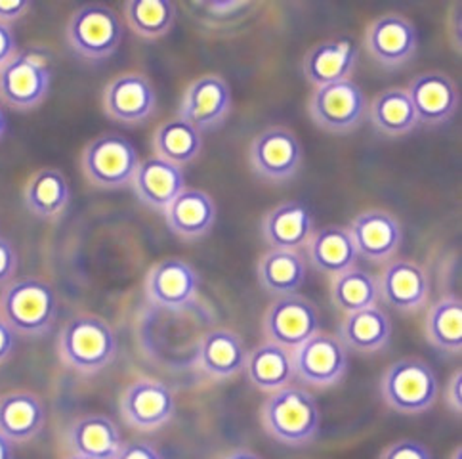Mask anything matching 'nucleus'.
Here are the masks:
<instances>
[{
	"mask_svg": "<svg viewBox=\"0 0 462 459\" xmlns=\"http://www.w3.org/2000/svg\"><path fill=\"white\" fill-rule=\"evenodd\" d=\"M262 427L285 446L302 448L318 438L321 429L319 406L306 389L289 385L270 392L260 409Z\"/></svg>",
	"mask_w": 462,
	"mask_h": 459,
	"instance_id": "nucleus-1",
	"label": "nucleus"
},
{
	"mask_svg": "<svg viewBox=\"0 0 462 459\" xmlns=\"http://www.w3.org/2000/svg\"><path fill=\"white\" fill-rule=\"evenodd\" d=\"M56 349L65 368L82 375H96L111 366L119 344L113 325L106 318L77 314L65 322Z\"/></svg>",
	"mask_w": 462,
	"mask_h": 459,
	"instance_id": "nucleus-2",
	"label": "nucleus"
},
{
	"mask_svg": "<svg viewBox=\"0 0 462 459\" xmlns=\"http://www.w3.org/2000/svg\"><path fill=\"white\" fill-rule=\"evenodd\" d=\"M58 316V295L41 277H20L0 293V318L15 335L39 339L52 332Z\"/></svg>",
	"mask_w": 462,
	"mask_h": 459,
	"instance_id": "nucleus-3",
	"label": "nucleus"
},
{
	"mask_svg": "<svg viewBox=\"0 0 462 459\" xmlns=\"http://www.w3.org/2000/svg\"><path fill=\"white\" fill-rule=\"evenodd\" d=\"M381 395L393 412L403 416L424 414L438 400V375L422 358H400L386 368L381 379Z\"/></svg>",
	"mask_w": 462,
	"mask_h": 459,
	"instance_id": "nucleus-4",
	"label": "nucleus"
},
{
	"mask_svg": "<svg viewBox=\"0 0 462 459\" xmlns=\"http://www.w3.org/2000/svg\"><path fill=\"white\" fill-rule=\"evenodd\" d=\"M140 167L136 145L119 133L92 138L80 154V169L88 183L102 190H121L132 184Z\"/></svg>",
	"mask_w": 462,
	"mask_h": 459,
	"instance_id": "nucleus-5",
	"label": "nucleus"
},
{
	"mask_svg": "<svg viewBox=\"0 0 462 459\" xmlns=\"http://www.w3.org/2000/svg\"><path fill=\"white\" fill-rule=\"evenodd\" d=\"M65 39L71 51L90 61H100L119 51L125 39L121 15L106 5L77 8L65 25Z\"/></svg>",
	"mask_w": 462,
	"mask_h": 459,
	"instance_id": "nucleus-6",
	"label": "nucleus"
},
{
	"mask_svg": "<svg viewBox=\"0 0 462 459\" xmlns=\"http://www.w3.org/2000/svg\"><path fill=\"white\" fill-rule=\"evenodd\" d=\"M52 85V58L41 48L20 51L0 70V102L12 109L39 108Z\"/></svg>",
	"mask_w": 462,
	"mask_h": 459,
	"instance_id": "nucleus-7",
	"label": "nucleus"
},
{
	"mask_svg": "<svg viewBox=\"0 0 462 459\" xmlns=\"http://www.w3.org/2000/svg\"><path fill=\"white\" fill-rule=\"evenodd\" d=\"M369 102L354 79L313 89L308 113L319 128L333 135H348L367 117Z\"/></svg>",
	"mask_w": 462,
	"mask_h": 459,
	"instance_id": "nucleus-8",
	"label": "nucleus"
},
{
	"mask_svg": "<svg viewBox=\"0 0 462 459\" xmlns=\"http://www.w3.org/2000/svg\"><path fill=\"white\" fill-rule=\"evenodd\" d=\"M262 332L268 342L294 352L310 337L321 332L319 310L299 293L275 297L263 313Z\"/></svg>",
	"mask_w": 462,
	"mask_h": 459,
	"instance_id": "nucleus-9",
	"label": "nucleus"
},
{
	"mask_svg": "<svg viewBox=\"0 0 462 459\" xmlns=\"http://www.w3.org/2000/svg\"><path fill=\"white\" fill-rule=\"evenodd\" d=\"M350 368V352L338 335L318 332L294 351L296 377L310 387L338 385Z\"/></svg>",
	"mask_w": 462,
	"mask_h": 459,
	"instance_id": "nucleus-10",
	"label": "nucleus"
},
{
	"mask_svg": "<svg viewBox=\"0 0 462 459\" xmlns=\"http://www.w3.org/2000/svg\"><path fill=\"white\" fill-rule=\"evenodd\" d=\"M254 174L270 183H287L300 171L302 144L287 126H268L258 133L249 147Z\"/></svg>",
	"mask_w": 462,
	"mask_h": 459,
	"instance_id": "nucleus-11",
	"label": "nucleus"
},
{
	"mask_svg": "<svg viewBox=\"0 0 462 459\" xmlns=\"http://www.w3.org/2000/svg\"><path fill=\"white\" fill-rule=\"evenodd\" d=\"M363 46L384 70H398L417 54L419 33L407 15L386 12L367 25Z\"/></svg>",
	"mask_w": 462,
	"mask_h": 459,
	"instance_id": "nucleus-12",
	"label": "nucleus"
},
{
	"mask_svg": "<svg viewBox=\"0 0 462 459\" xmlns=\"http://www.w3.org/2000/svg\"><path fill=\"white\" fill-rule=\"evenodd\" d=\"M119 409L130 427L140 433H153L172 419L176 398L169 385L153 377H140L125 389Z\"/></svg>",
	"mask_w": 462,
	"mask_h": 459,
	"instance_id": "nucleus-13",
	"label": "nucleus"
},
{
	"mask_svg": "<svg viewBox=\"0 0 462 459\" xmlns=\"http://www.w3.org/2000/svg\"><path fill=\"white\" fill-rule=\"evenodd\" d=\"M231 89L218 73L199 75L188 85L178 108V117L188 121L199 133L224 125L231 113Z\"/></svg>",
	"mask_w": 462,
	"mask_h": 459,
	"instance_id": "nucleus-14",
	"label": "nucleus"
},
{
	"mask_svg": "<svg viewBox=\"0 0 462 459\" xmlns=\"http://www.w3.org/2000/svg\"><path fill=\"white\" fill-rule=\"evenodd\" d=\"M102 106L109 119L134 126L152 117L157 109L153 83L142 71H125L104 89Z\"/></svg>",
	"mask_w": 462,
	"mask_h": 459,
	"instance_id": "nucleus-15",
	"label": "nucleus"
},
{
	"mask_svg": "<svg viewBox=\"0 0 462 459\" xmlns=\"http://www.w3.org/2000/svg\"><path fill=\"white\" fill-rule=\"evenodd\" d=\"M376 277L381 299L398 313H419L430 301V274L417 260L392 258Z\"/></svg>",
	"mask_w": 462,
	"mask_h": 459,
	"instance_id": "nucleus-16",
	"label": "nucleus"
},
{
	"mask_svg": "<svg viewBox=\"0 0 462 459\" xmlns=\"http://www.w3.org/2000/svg\"><path fill=\"white\" fill-rule=\"evenodd\" d=\"M201 277L188 260L171 257L157 262L145 276V297L153 306L181 310L191 304L199 293Z\"/></svg>",
	"mask_w": 462,
	"mask_h": 459,
	"instance_id": "nucleus-17",
	"label": "nucleus"
},
{
	"mask_svg": "<svg viewBox=\"0 0 462 459\" xmlns=\"http://www.w3.org/2000/svg\"><path fill=\"white\" fill-rule=\"evenodd\" d=\"M357 255L365 257L373 265H383L395 257L403 241L400 219L384 209H367L348 226Z\"/></svg>",
	"mask_w": 462,
	"mask_h": 459,
	"instance_id": "nucleus-18",
	"label": "nucleus"
},
{
	"mask_svg": "<svg viewBox=\"0 0 462 459\" xmlns=\"http://www.w3.org/2000/svg\"><path fill=\"white\" fill-rule=\"evenodd\" d=\"M419 123L439 126L448 123L460 106L458 87L448 73L432 70L420 71L405 87Z\"/></svg>",
	"mask_w": 462,
	"mask_h": 459,
	"instance_id": "nucleus-19",
	"label": "nucleus"
},
{
	"mask_svg": "<svg viewBox=\"0 0 462 459\" xmlns=\"http://www.w3.org/2000/svg\"><path fill=\"white\" fill-rule=\"evenodd\" d=\"M359 46L352 37H337L311 46L302 61V73L313 87H325L352 79Z\"/></svg>",
	"mask_w": 462,
	"mask_h": 459,
	"instance_id": "nucleus-20",
	"label": "nucleus"
},
{
	"mask_svg": "<svg viewBox=\"0 0 462 459\" xmlns=\"http://www.w3.org/2000/svg\"><path fill=\"white\" fill-rule=\"evenodd\" d=\"M249 349L239 333L227 327H214L207 332L197 347V368L210 379H231L245 371Z\"/></svg>",
	"mask_w": 462,
	"mask_h": 459,
	"instance_id": "nucleus-21",
	"label": "nucleus"
},
{
	"mask_svg": "<svg viewBox=\"0 0 462 459\" xmlns=\"http://www.w3.org/2000/svg\"><path fill=\"white\" fill-rule=\"evenodd\" d=\"M46 406L35 392L10 390L0 395V435L12 445L35 440L46 427Z\"/></svg>",
	"mask_w": 462,
	"mask_h": 459,
	"instance_id": "nucleus-22",
	"label": "nucleus"
},
{
	"mask_svg": "<svg viewBox=\"0 0 462 459\" xmlns=\"http://www.w3.org/2000/svg\"><path fill=\"white\" fill-rule=\"evenodd\" d=\"M130 186L143 205L164 211L186 190V174L174 163L152 155L140 161Z\"/></svg>",
	"mask_w": 462,
	"mask_h": 459,
	"instance_id": "nucleus-23",
	"label": "nucleus"
},
{
	"mask_svg": "<svg viewBox=\"0 0 462 459\" xmlns=\"http://www.w3.org/2000/svg\"><path fill=\"white\" fill-rule=\"evenodd\" d=\"M311 211L302 201H283L262 219V236L272 249L300 251L313 234Z\"/></svg>",
	"mask_w": 462,
	"mask_h": 459,
	"instance_id": "nucleus-24",
	"label": "nucleus"
},
{
	"mask_svg": "<svg viewBox=\"0 0 462 459\" xmlns=\"http://www.w3.org/2000/svg\"><path fill=\"white\" fill-rule=\"evenodd\" d=\"M162 212L171 232L186 241L208 236L217 224V203L210 193L197 188H186Z\"/></svg>",
	"mask_w": 462,
	"mask_h": 459,
	"instance_id": "nucleus-25",
	"label": "nucleus"
},
{
	"mask_svg": "<svg viewBox=\"0 0 462 459\" xmlns=\"http://www.w3.org/2000/svg\"><path fill=\"white\" fill-rule=\"evenodd\" d=\"M306 257L311 267L325 276H337L357 267V251L348 226L327 224L313 230L306 243Z\"/></svg>",
	"mask_w": 462,
	"mask_h": 459,
	"instance_id": "nucleus-26",
	"label": "nucleus"
},
{
	"mask_svg": "<svg viewBox=\"0 0 462 459\" xmlns=\"http://www.w3.org/2000/svg\"><path fill=\"white\" fill-rule=\"evenodd\" d=\"M123 442L119 425L102 414L79 417L65 431V445H68L69 454L92 459H113Z\"/></svg>",
	"mask_w": 462,
	"mask_h": 459,
	"instance_id": "nucleus-27",
	"label": "nucleus"
},
{
	"mask_svg": "<svg viewBox=\"0 0 462 459\" xmlns=\"http://www.w3.org/2000/svg\"><path fill=\"white\" fill-rule=\"evenodd\" d=\"M338 339L348 352L357 354H376L388 349L392 341V322L378 304L369 306L359 313L344 314L340 327H338Z\"/></svg>",
	"mask_w": 462,
	"mask_h": 459,
	"instance_id": "nucleus-28",
	"label": "nucleus"
},
{
	"mask_svg": "<svg viewBox=\"0 0 462 459\" xmlns=\"http://www.w3.org/2000/svg\"><path fill=\"white\" fill-rule=\"evenodd\" d=\"M71 200V188L56 167L39 169L23 188V203L32 217L42 220L60 219Z\"/></svg>",
	"mask_w": 462,
	"mask_h": 459,
	"instance_id": "nucleus-29",
	"label": "nucleus"
},
{
	"mask_svg": "<svg viewBox=\"0 0 462 459\" xmlns=\"http://www.w3.org/2000/svg\"><path fill=\"white\" fill-rule=\"evenodd\" d=\"M246 377L262 392H275L285 389L296 377L294 352L273 342H260L249 351L245 366Z\"/></svg>",
	"mask_w": 462,
	"mask_h": 459,
	"instance_id": "nucleus-30",
	"label": "nucleus"
},
{
	"mask_svg": "<svg viewBox=\"0 0 462 459\" xmlns=\"http://www.w3.org/2000/svg\"><path fill=\"white\" fill-rule=\"evenodd\" d=\"M258 284L272 297H285L300 289L306 280V258L300 251L270 249L256 265Z\"/></svg>",
	"mask_w": 462,
	"mask_h": 459,
	"instance_id": "nucleus-31",
	"label": "nucleus"
},
{
	"mask_svg": "<svg viewBox=\"0 0 462 459\" xmlns=\"http://www.w3.org/2000/svg\"><path fill=\"white\" fill-rule=\"evenodd\" d=\"M367 115L378 133L390 138L405 136L420 125L403 87H388L378 92L369 104Z\"/></svg>",
	"mask_w": 462,
	"mask_h": 459,
	"instance_id": "nucleus-32",
	"label": "nucleus"
},
{
	"mask_svg": "<svg viewBox=\"0 0 462 459\" xmlns=\"http://www.w3.org/2000/svg\"><path fill=\"white\" fill-rule=\"evenodd\" d=\"M152 144L157 157L174 163L181 169L189 165L203 152V136L199 130L178 117V115L174 119L164 121L157 126Z\"/></svg>",
	"mask_w": 462,
	"mask_h": 459,
	"instance_id": "nucleus-33",
	"label": "nucleus"
},
{
	"mask_svg": "<svg viewBox=\"0 0 462 459\" xmlns=\"http://www.w3.org/2000/svg\"><path fill=\"white\" fill-rule=\"evenodd\" d=\"M424 333L434 347L448 354L462 351V301L455 295H443L430 304L424 320Z\"/></svg>",
	"mask_w": 462,
	"mask_h": 459,
	"instance_id": "nucleus-34",
	"label": "nucleus"
},
{
	"mask_svg": "<svg viewBox=\"0 0 462 459\" xmlns=\"http://www.w3.org/2000/svg\"><path fill=\"white\" fill-rule=\"evenodd\" d=\"M331 301L342 314H352L378 304V277L359 267H352L331 277Z\"/></svg>",
	"mask_w": 462,
	"mask_h": 459,
	"instance_id": "nucleus-35",
	"label": "nucleus"
},
{
	"mask_svg": "<svg viewBox=\"0 0 462 459\" xmlns=\"http://www.w3.org/2000/svg\"><path fill=\"white\" fill-rule=\"evenodd\" d=\"M123 10L126 25L147 41L169 35L176 22V5L169 0H128Z\"/></svg>",
	"mask_w": 462,
	"mask_h": 459,
	"instance_id": "nucleus-36",
	"label": "nucleus"
},
{
	"mask_svg": "<svg viewBox=\"0 0 462 459\" xmlns=\"http://www.w3.org/2000/svg\"><path fill=\"white\" fill-rule=\"evenodd\" d=\"M193 18L207 29H234L245 23L260 8L253 0H224V3H212V0H199L186 6Z\"/></svg>",
	"mask_w": 462,
	"mask_h": 459,
	"instance_id": "nucleus-37",
	"label": "nucleus"
},
{
	"mask_svg": "<svg viewBox=\"0 0 462 459\" xmlns=\"http://www.w3.org/2000/svg\"><path fill=\"white\" fill-rule=\"evenodd\" d=\"M381 459H432V454L419 440L400 438L386 446Z\"/></svg>",
	"mask_w": 462,
	"mask_h": 459,
	"instance_id": "nucleus-38",
	"label": "nucleus"
},
{
	"mask_svg": "<svg viewBox=\"0 0 462 459\" xmlns=\"http://www.w3.org/2000/svg\"><path fill=\"white\" fill-rule=\"evenodd\" d=\"M20 270V257L14 245L0 238V287H6L15 280V274Z\"/></svg>",
	"mask_w": 462,
	"mask_h": 459,
	"instance_id": "nucleus-39",
	"label": "nucleus"
},
{
	"mask_svg": "<svg viewBox=\"0 0 462 459\" xmlns=\"http://www.w3.org/2000/svg\"><path fill=\"white\" fill-rule=\"evenodd\" d=\"M113 459H162V455L152 442L128 440V442H123V446L119 448L117 454H115Z\"/></svg>",
	"mask_w": 462,
	"mask_h": 459,
	"instance_id": "nucleus-40",
	"label": "nucleus"
},
{
	"mask_svg": "<svg viewBox=\"0 0 462 459\" xmlns=\"http://www.w3.org/2000/svg\"><path fill=\"white\" fill-rule=\"evenodd\" d=\"M443 400H445V404H448V407L451 409V414L460 416V412H462V371L460 370H457L449 377L448 385H445Z\"/></svg>",
	"mask_w": 462,
	"mask_h": 459,
	"instance_id": "nucleus-41",
	"label": "nucleus"
},
{
	"mask_svg": "<svg viewBox=\"0 0 462 459\" xmlns=\"http://www.w3.org/2000/svg\"><path fill=\"white\" fill-rule=\"evenodd\" d=\"M18 52V39H15L12 27L0 23V70H3L6 63H10Z\"/></svg>",
	"mask_w": 462,
	"mask_h": 459,
	"instance_id": "nucleus-42",
	"label": "nucleus"
},
{
	"mask_svg": "<svg viewBox=\"0 0 462 459\" xmlns=\"http://www.w3.org/2000/svg\"><path fill=\"white\" fill-rule=\"evenodd\" d=\"M31 10V3L27 0H0V23L10 25L22 20Z\"/></svg>",
	"mask_w": 462,
	"mask_h": 459,
	"instance_id": "nucleus-43",
	"label": "nucleus"
},
{
	"mask_svg": "<svg viewBox=\"0 0 462 459\" xmlns=\"http://www.w3.org/2000/svg\"><path fill=\"white\" fill-rule=\"evenodd\" d=\"M15 335L12 327L0 318V366H3L6 360L14 354L15 351Z\"/></svg>",
	"mask_w": 462,
	"mask_h": 459,
	"instance_id": "nucleus-44",
	"label": "nucleus"
},
{
	"mask_svg": "<svg viewBox=\"0 0 462 459\" xmlns=\"http://www.w3.org/2000/svg\"><path fill=\"white\" fill-rule=\"evenodd\" d=\"M220 459H263L260 454L253 452V450H246V448H237V450H231L227 454H224Z\"/></svg>",
	"mask_w": 462,
	"mask_h": 459,
	"instance_id": "nucleus-45",
	"label": "nucleus"
},
{
	"mask_svg": "<svg viewBox=\"0 0 462 459\" xmlns=\"http://www.w3.org/2000/svg\"><path fill=\"white\" fill-rule=\"evenodd\" d=\"M0 459H14V445L5 435H0Z\"/></svg>",
	"mask_w": 462,
	"mask_h": 459,
	"instance_id": "nucleus-46",
	"label": "nucleus"
},
{
	"mask_svg": "<svg viewBox=\"0 0 462 459\" xmlns=\"http://www.w3.org/2000/svg\"><path fill=\"white\" fill-rule=\"evenodd\" d=\"M6 126H8V123H6V113H5L3 108H0V140H3L5 135H6Z\"/></svg>",
	"mask_w": 462,
	"mask_h": 459,
	"instance_id": "nucleus-47",
	"label": "nucleus"
},
{
	"mask_svg": "<svg viewBox=\"0 0 462 459\" xmlns=\"http://www.w3.org/2000/svg\"><path fill=\"white\" fill-rule=\"evenodd\" d=\"M449 459H462V448L460 446H457L455 450H453V454H451V457Z\"/></svg>",
	"mask_w": 462,
	"mask_h": 459,
	"instance_id": "nucleus-48",
	"label": "nucleus"
},
{
	"mask_svg": "<svg viewBox=\"0 0 462 459\" xmlns=\"http://www.w3.org/2000/svg\"><path fill=\"white\" fill-rule=\"evenodd\" d=\"M65 459H92V457H87V455H79V454H69Z\"/></svg>",
	"mask_w": 462,
	"mask_h": 459,
	"instance_id": "nucleus-49",
	"label": "nucleus"
}]
</instances>
